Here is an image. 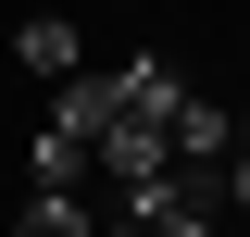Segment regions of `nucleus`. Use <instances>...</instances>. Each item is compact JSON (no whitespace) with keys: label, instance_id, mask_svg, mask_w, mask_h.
<instances>
[{"label":"nucleus","instance_id":"nucleus-1","mask_svg":"<svg viewBox=\"0 0 250 237\" xmlns=\"http://www.w3.org/2000/svg\"><path fill=\"white\" fill-rule=\"evenodd\" d=\"M113 113H125V75H62V100H50V125H62V138H100Z\"/></svg>","mask_w":250,"mask_h":237},{"label":"nucleus","instance_id":"nucleus-2","mask_svg":"<svg viewBox=\"0 0 250 237\" xmlns=\"http://www.w3.org/2000/svg\"><path fill=\"white\" fill-rule=\"evenodd\" d=\"M163 150H175V162H225L238 138H225V113H213V100H188V88H175V113H163Z\"/></svg>","mask_w":250,"mask_h":237},{"label":"nucleus","instance_id":"nucleus-3","mask_svg":"<svg viewBox=\"0 0 250 237\" xmlns=\"http://www.w3.org/2000/svg\"><path fill=\"white\" fill-rule=\"evenodd\" d=\"M13 62H25V75H75V25H62V13H25V25H13Z\"/></svg>","mask_w":250,"mask_h":237},{"label":"nucleus","instance_id":"nucleus-4","mask_svg":"<svg viewBox=\"0 0 250 237\" xmlns=\"http://www.w3.org/2000/svg\"><path fill=\"white\" fill-rule=\"evenodd\" d=\"M25 175H38V187H88V138H62V125H38Z\"/></svg>","mask_w":250,"mask_h":237},{"label":"nucleus","instance_id":"nucleus-5","mask_svg":"<svg viewBox=\"0 0 250 237\" xmlns=\"http://www.w3.org/2000/svg\"><path fill=\"white\" fill-rule=\"evenodd\" d=\"M13 237H100V225L75 212V187H38V200H25V225H13Z\"/></svg>","mask_w":250,"mask_h":237},{"label":"nucleus","instance_id":"nucleus-6","mask_svg":"<svg viewBox=\"0 0 250 237\" xmlns=\"http://www.w3.org/2000/svg\"><path fill=\"white\" fill-rule=\"evenodd\" d=\"M138 237H213V212H188V200H175V212H150Z\"/></svg>","mask_w":250,"mask_h":237},{"label":"nucleus","instance_id":"nucleus-7","mask_svg":"<svg viewBox=\"0 0 250 237\" xmlns=\"http://www.w3.org/2000/svg\"><path fill=\"white\" fill-rule=\"evenodd\" d=\"M225 200H238V212H250V138H238V150H225Z\"/></svg>","mask_w":250,"mask_h":237},{"label":"nucleus","instance_id":"nucleus-8","mask_svg":"<svg viewBox=\"0 0 250 237\" xmlns=\"http://www.w3.org/2000/svg\"><path fill=\"white\" fill-rule=\"evenodd\" d=\"M100 237H138V225H125V212H113V225H100Z\"/></svg>","mask_w":250,"mask_h":237}]
</instances>
